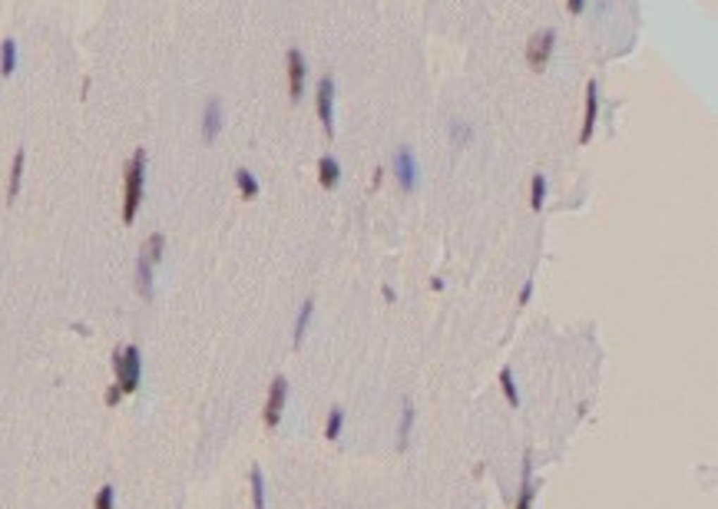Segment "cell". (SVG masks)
Here are the masks:
<instances>
[{
    "instance_id": "6da1fadb",
    "label": "cell",
    "mask_w": 718,
    "mask_h": 509,
    "mask_svg": "<svg viewBox=\"0 0 718 509\" xmlns=\"http://www.w3.org/2000/svg\"><path fill=\"white\" fill-rule=\"evenodd\" d=\"M146 192V149H136L123 169V222L132 225Z\"/></svg>"
},
{
    "instance_id": "7a4b0ae2",
    "label": "cell",
    "mask_w": 718,
    "mask_h": 509,
    "mask_svg": "<svg viewBox=\"0 0 718 509\" xmlns=\"http://www.w3.org/2000/svg\"><path fill=\"white\" fill-rule=\"evenodd\" d=\"M113 370H116V384L123 387V394H136L142 384V358L140 347L126 344L113 351Z\"/></svg>"
},
{
    "instance_id": "3957f363",
    "label": "cell",
    "mask_w": 718,
    "mask_h": 509,
    "mask_svg": "<svg viewBox=\"0 0 718 509\" xmlns=\"http://www.w3.org/2000/svg\"><path fill=\"white\" fill-rule=\"evenodd\" d=\"M315 113L321 126H325V136L335 139V80L331 76H321L315 87Z\"/></svg>"
},
{
    "instance_id": "277c9868",
    "label": "cell",
    "mask_w": 718,
    "mask_h": 509,
    "mask_svg": "<svg viewBox=\"0 0 718 509\" xmlns=\"http://www.w3.org/2000/svg\"><path fill=\"white\" fill-rule=\"evenodd\" d=\"M285 403H288V380L278 374V377L268 384V397H265V407H261V423H265L268 430L278 427V420H282V413H285Z\"/></svg>"
},
{
    "instance_id": "5b68a950",
    "label": "cell",
    "mask_w": 718,
    "mask_h": 509,
    "mask_svg": "<svg viewBox=\"0 0 718 509\" xmlns=\"http://www.w3.org/2000/svg\"><path fill=\"white\" fill-rule=\"evenodd\" d=\"M391 169H394V179L401 185L404 192H414L417 182H421V169H417V159L407 146H397L394 149V159H391Z\"/></svg>"
},
{
    "instance_id": "8992f818",
    "label": "cell",
    "mask_w": 718,
    "mask_h": 509,
    "mask_svg": "<svg viewBox=\"0 0 718 509\" xmlns=\"http://www.w3.org/2000/svg\"><path fill=\"white\" fill-rule=\"evenodd\" d=\"M553 50H556V30L553 27L536 30L533 37H530V44H526V66H530V70H543V66L550 63Z\"/></svg>"
},
{
    "instance_id": "52a82bcc",
    "label": "cell",
    "mask_w": 718,
    "mask_h": 509,
    "mask_svg": "<svg viewBox=\"0 0 718 509\" xmlns=\"http://www.w3.org/2000/svg\"><path fill=\"white\" fill-rule=\"evenodd\" d=\"M285 63H288V99H302V93H305V80H308V63H305V54L298 50V46H292L288 50V56H285Z\"/></svg>"
},
{
    "instance_id": "ba28073f",
    "label": "cell",
    "mask_w": 718,
    "mask_h": 509,
    "mask_svg": "<svg viewBox=\"0 0 718 509\" xmlns=\"http://www.w3.org/2000/svg\"><path fill=\"white\" fill-rule=\"evenodd\" d=\"M596 120H599V83H586V109H583V126H579V146H589L596 136Z\"/></svg>"
},
{
    "instance_id": "9c48e42d",
    "label": "cell",
    "mask_w": 718,
    "mask_h": 509,
    "mask_svg": "<svg viewBox=\"0 0 718 509\" xmlns=\"http://www.w3.org/2000/svg\"><path fill=\"white\" fill-rule=\"evenodd\" d=\"M536 499V479H533V450L523 453V470H520V493H516V503L513 509H533Z\"/></svg>"
},
{
    "instance_id": "30bf717a",
    "label": "cell",
    "mask_w": 718,
    "mask_h": 509,
    "mask_svg": "<svg viewBox=\"0 0 718 509\" xmlns=\"http://www.w3.org/2000/svg\"><path fill=\"white\" fill-rule=\"evenodd\" d=\"M222 122H225V116H222V103L212 96L206 103V109H202V139L216 142V136L222 132Z\"/></svg>"
},
{
    "instance_id": "8fae6325",
    "label": "cell",
    "mask_w": 718,
    "mask_h": 509,
    "mask_svg": "<svg viewBox=\"0 0 718 509\" xmlns=\"http://www.w3.org/2000/svg\"><path fill=\"white\" fill-rule=\"evenodd\" d=\"M318 182H321V189H338L341 185V163H338L335 156H321L318 159Z\"/></svg>"
},
{
    "instance_id": "7c38bea8",
    "label": "cell",
    "mask_w": 718,
    "mask_h": 509,
    "mask_svg": "<svg viewBox=\"0 0 718 509\" xmlns=\"http://www.w3.org/2000/svg\"><path fill=\"white\" fill-rule=\"evenodd\" d=\"M311 318H315V301L308 298L302 308H298V318H295V331H292V347L298 351L302 347V341H305L308 327H311Z\"/></svg>"
},
{
    "instance_id": "4fadbf2b",
    "label": "cell",
    "mask_w": 718,
    "mask_h": 509,
    "mask_svg": "<svg viewBox=\"0 0 718 509\" xmlns=\"http://www.w3.org/2000/svg\"><path fill=\"white\" fill-rule=\"evenodd\" d=\"M411 430H414V403L411 397H404L401 401V420H397V450H407V444H411Z\"/></svg>"
},
{
    "instance_id": "5bb4252c",
    "label": "cell",
    "mask_w": 718,
    "mask_h": 509,
    "mask_svg": "<svg viewBox=\"0 0 718 509\" xmlns=\"http://www.w3.org/2000/svg\"><path fill=\"white\" fill-rule=\"evenodd\" d=\"M23 163H27V152L17 149L11 163V179H7V202H13L20 195V182H23Z\"/></svg>"
},
{
    "instance_id": "9a60e30c",
    "label": "cell",
    "mask_w": 718,
    "mask_h": 509,
    "mask_svg": "<svg viewBox=\"0 0 718 509\" xmlns=\"http://www.w3.org/2000/svg\"><path fill=\"white\" fill-rule=\"evenodd\" d=\"M136 291H140V298H146V301L153 298V265L142 258V255L136 258Z\"/></svg>"
},
{
    "instance_id": "2e32d148",
    "label": "cell",
    "mask_w": 718,
    "mask_h": 509,
    "mask_svg": "<svg viewBox=\"0 0 718 509\" xmlns=\"http://www.w3.org/2000/svg\"><path fill=\"white\" fill-rule=\"evenodd\" d=\"M163 251H166V235H163V232H153L149 239L142 241V251H140V255L156 268V265L163 261Z\"/></svg>"
},
{
    "instance_id": "e0dca14e",
    "label": "cell",
    "mask_w": 718,
    "mask_h": 509,
    "mask_svg": "<svg viewBox=\"0 0 718 509\" xmlns=\"http://www.w3.org/2000/svg\"><path fill=\"white\" fill-rule=\"evenodd\" d=\"M13 70H17V40L7 37L0 44V76H13Z\"/></svg>"
},
{
    "instance_id": "ac0fdd59",
    "label": "cell",
    "mask_w": 718,
    "mask_h": 509,
    "mask_svg": "<svg viewBox=\"0 0 718 509\" xmlns=\"http://www.w3.org/2000/svg\"><path fill=\"white\" fill-rule=\"evenodd\" d=\"M341 434H345V407H331L328 410V420H325V440H341Z\"/></svg>"
},
{
    "instance_id": "d6986e66",
    "label": "cell",
    "mask_w": 718,
    "mask_h": 509,
    "mask_svg": "<svg viewBox=\"0 0 718 509\" xmlns=\"http://www.w3.org/2000/svg\"><path fill=\"white\" fill-rule=\"evenodd\" d=\"M235 189H239V195L245 202H252V199L259 195V179H255L249 169H235Z\"/></svg>"
},
{
    "instance_id": "ffe728a7",
    "label": "cell",
    "mask_w": 718,
    "mask_h": 509,
    "mask_svg": "<svg viewBox=\"0 0 718 509\" xmlns=\"http://www.w3.org/2000/svg\"><path fill=\"white\" fill-rule=\"evenodd\" d=\"M500 390H503V397H507V403L510 407H520V390H516V377H513V370L510 367H500Z\"/></svg>"
},
{
    "instance_id": "44dd1931",
    "label": "cell",
    "mask_w": 718,
    "mask_h": 509,
    "mask_svg": "<svg viewBox=\"0 0 718 509\" xmlns=\"http://www.w3.org/2000/svg\"><path fill=\"white\" fill-rule=\"evenodd\" d=\"M450 142H454L457 149H467L470 142H473V126H470V122L454 120V122H450Z\"/></svg>"
},
{
    "instance_id": "7402d4cb",
    "label": "cell",
    "mask_w": 718,
    "mask_h": 509,
    "mask_svg": "<svg viewBox=\"0 0 718 509\" xmlns=\"http://www.w3.org/2000/svg\"><path fill=\"white\" fill-rule=\"evenodd\" d=\"M249 483H252V509H265V477H261L259 466H252Z\"/></svg>"
},
{
    "instance_id": "603a6c76",
    "label": "cell",
    "mask_w": 718,
    "mask_h": 509,
    "mask_svg": "<svg viewBox=\"0 0 718 509\" xmlns=\"http://www.w3.org/2000/svg\"><path fill=\"white\" fill-rule=\"evenodd\" d=\"M543 202H546V175L536 172L533 179H530V208H533V212H540V208H543Z\"/></svg>"
},
{
    "instance_id": "cb8c5ba5",
    "label": "cell",
    "mask_w": 718,
    "mask_h": 509,
    "mask_svg": "<svg viewBox=\"0 0 718 509\" xmlns=\"http://www.w3.org/2000/svg\"><path fill=\"white\" fill-rule=\"evenodd\" d=\"M93 509H116V489L109 486H99L97 496H93Z\"/></svg>"
},
{
    "instance_id": "d4e9b609",
    "label": "cell",
    "mask_w": 718,
    "mask_h": 509,
    "mask_svg": "<svg viewBox=\"0 0 718 509\" xmlns=\"http://www.w3.org/2000/svg\"><path fill=\"white\" fill-rule=\"evenodd\" d=\"M123 397H126V394H123V387H120V384H109V387H106V394H103V401H106V407H116V403H120Z\"/></svg>"
},
{
    "instance_id": "484cf974",
    "label": "cell",
    "mask_w": 718,
    "mask_h": 509,
    "mask_svg": "<svg viewBox=\"0 0 718 509\" xmlns=\"http://www.w3.org/2000/svg\"><path fill=\"white\" fill-rule=\"evenodd\" d=\"M530 298H533V278H526L520 288V298H516V308H526L530 304Z\"/></svg>"
},
{
    "instance_id": "4316f807",
    "label": "cell",
    "mask_w": 718,
    "mask_h": 509,
    "mask_svg": "<svg viewBox=\"0 0 718 509\" xmlns=\"http://www.w3.org/2000/svg\"><path fill=\"white\" fill-rule=\"evenodd\" d=\"M566 11L573 13V17H579V13L586 11V0H566Z\"/></svg>"
},
{
    "instance_id": "83f0119b",
    "label": "cell",
    "mask_w": 718,
    "mask_h": 509,
    "mask_svg": "<svg viewBox=\"0 0 718 509\" xmlns=\"http://www.w3.org/2000/svg\"><path fill=\"white\" fill-rule=\"evenodd\" d=\"M381 294H384V301H388V304H394V301H397V291H394L391 284H384V288H381Z\"/></svg>"
},
{
    "instance_id": "f1b7e54d",
    "label": "cell",
    "mask_w": 718,
    "mask_h": 509,
    "mask_svg": "<svg viewBox=\"0 0 718 509\" xmlns=\"http://www.w3.org/2000/svg\"><path fill=\"white\" fill-rule=\"evenodd\" d=\"M431 291H444V278H431Z\"/></svg>"
},
{
    "instance_id": "f546056e",
    "label": "cell",
    "mask_w": 718,
    "mask_h": 509,
    "mask_svg": "<svg viewBox=\"0 0 718 509\" xmlns=\"http://www.w3.org/2000/svg\"><path fill=\"white\" fill-rule=\"evenodd\" d=\"M381 175H384V169H374V182H371V189H378V185H381Z\"/></svg>"
}]
</instances>
